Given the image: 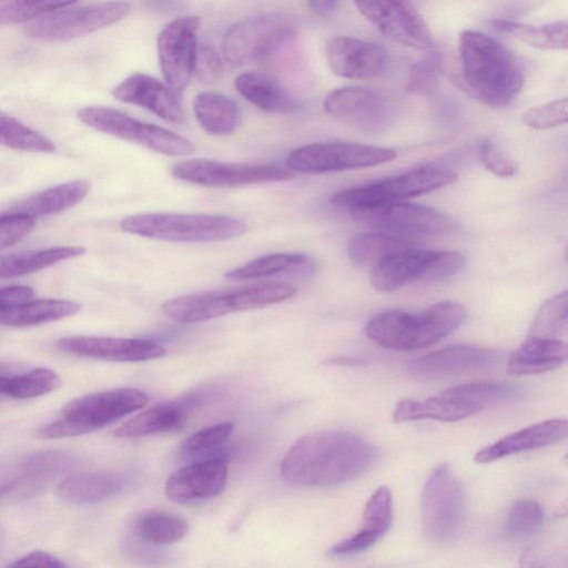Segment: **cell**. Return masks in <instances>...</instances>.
<instances>
[{
  "label": "cell",
  "mask_w": 568,
  "mask_h": 568,
  "mask_svg": "<svg viewBox=\"0 0 568 568\" xmlns=\"http://www.w3.org/2000/svg\"><path fill=\"white\" fill-rule=\"evenodd\" d=\"M376 456V448L356 434L318 430L303 435L290 447L280 473L294 486H334L364 473Z\"/></svg>",
  "instance_id": "1"
},
{
  "label": "cell",
  "mask_w": 568,
  "mask_h": 568,
  "mask_svg": "<svg viewBox=\"0 0 568 568\" xmlns=\"http://www.w3.org/2000/svg\"><path fill=\"white\" fill-rule=\"evenodd\" d=\"M459 87L490 108H505L523 90L525 73L520 61L496 38L476 30L459 36Z\"/></svg>",
  "instance_id": "2"
},
{
  "label": "cell",
  "mask_w": 568,
  "mask_h": 568,
  "mask_svg": "<svg viewBox=\"0 0 568 568\" xmlns=\"http://www.w3.org/2000/svg\"><path fill=\"white\" fill-rule=\"evenodd\" d=\"M466 316L462 304L443 301L417 313L402 310L379 313L367 322L365 333L383 347L414 351L446 337L465 322Z\"/></svg>",
  "instance_id": "3"
},
{
  "label": "cell",
  "mask_w": 568,
  "mask_h": 568,
  "mask_svg": "<svg viewBox=\"0 0 568 568\" xmlns=\"http://www.w3.org/2000/svg\"><path fill=\"white\" fill-rule=\"evenodd\" d=\"M295 293V286L287 282H257L185 294L164 302L161 308L178 323L194 324L277 304Z\"/></svg>",
  "instance_id": "4"
},
{
  "label": "cell",
  "mask_w": 568,
  "mask_h": 568,
  "mask_svg": "<svg viewBox=\"0 0 568 568\" xmlns=\"http://www.w3.org/2000/svg\"><path fill=\"white\" fill-rule=\"evenodd\" d=\"M148 399L143 390L134 387L80 396L63 406L60 418L40 426L37 437L60 439L91 433L143 408Z\"/></svg>",
  "instance_id": "5"
},
{
  "label": "cell",
  "mask_w": 568,
  "mask_h": 568,
  "mask_svg": "<svg viewBox=\"0 0 568 568\" xmlns=\"http://www.w3.org/2000/svg\"><path fill=\"white\" fill-rule=\"evenodd\" d=\"M122 231L166 242L201 243L241 236L247 225L220 214L140 213L123 219Z\"/></svg>",
  "instance_id": "6"
},
{
  "label": "cell",
  "mask_w": 568,
  "mask_h": 568,
  "mask_svg": "<svg viewBox=\"0 0 568 568\" xmlns=\"http://www.w3.org/2000/svg\"><path fill=\"white\" fill-rule=\"evenodd\" d=\"M298 28L295 16L266 12L240 20L227 28L222 52L227 62L244 65L261 61L294 37Z\"/></svg>",
  "instance_id": "7"
},
{
  "label": "cell",
  "mask_w": 568,
  "mask_h": 568,
  "mask_svg": "<svg viewBox=\"0 0 568 568\" xmlns=\"http://www.w3.org/2000/svg\"><path fill=\"white\" fill-rule=\"evenodd\" d=\"M456 251H429L418 247L393 254L374 265L369 280L373 287L389 293L414 282H438L453 277L465 265Z\"/></svg>",
  "instance_id": "8"
},
{
  "label": "cell",
  "mask_w": 568,
  "mask_h": 568,
  "mask_svg": "<svg viewBox=\"0 0 568 568\" xmlns=\"http://www.w3.org/2000/svg\"><path fill=\"white\" fill-rule=\"evenodd\" d=\"M422 524L427 537L437 544L453 541L464 519V491L448 464L433 469L420 496Z\"/></svg>",
  "instance_id": "9"
},
{
  "label": "cell",
  "mask_w": 568,
  "mask_h": 568,
  "mask_svg": "<svg viewBox=\"0 0 568 568\" xmlns=\"http://www.w3.org/2000/svg\"><path fill=\"white\" fill-rule=\"evenodd\" d=\"M85 125L136 143L156 153L170 156L189 155L195 145L185 136L165 128L139 121L111 108L87 106L77 113Z\"/></svg>",
  "instance_id": "10"
},
{
  "label": "cell",
  "mask_w": 568,
  "mask_h": 568,
  "mask_svg": "<svg viewBox=\"0 0 568 568\" xmlns=\"http://www.w3.org/2000/svg\"><path fill=\"white\" fill-rule=\"evenodd\" d=\"M357 223L376 231H384L420 240L450 233L455 222L443 212L405 201H393L348 210Z\"/></svg>",
  "instance_id": "11"
},
{
  "label": "cell",
  "mask_w": 568,
  "mask_h": 568,
  "mask_svg": "<svg viewBox=\"0 0 568 568\" xmlns=\"http://www.w3.org/2000/svg\"><path fill=\"white\" fill-rule=\"evenodd\" d=\"M456 180L457 174L452 170L424 166L383 181L339 191L331 197V203L349 210L403 201L445 187Z\"/></svg>",
  "instance_id": "12"
},
{
  "label": "cell",
  "mask_w": 568,
  "mask_h": 568,
  "mask_svg": "<svg viewBox=\"0 0 568 568\" xmlns=\"http://www.w3.org/2000/svg\"><path fill=\"white\" fill-rule=\"evenodd\" d=\"M131 6L125 0L93 2L44 14L31 21L24 33L40 41H67L111 26L125 18Z\"/></svg>",
  "instance_id": "13"
},
{
  "label": "cell",
  "mask_w": 568,
  "mask_h": 568,
  "mask_svg": "<svg viewBox=\"0 0 568 568\" xmlns=\"http://www.w3.org/2000/svg\"><path fill=\"white\" fill-rule=\"evenodd\" d=\"M396 156L397 153L388 148L349 142H317L293 150L286 158V166L298 173H328L376 166Z\"/></svg>",
  "instance_id": "14"
},
{
  "label": "cell",
  "mask_w": 568,
  "mask_h": 568,
  "mask_svg": "<svg viewBox=\"0 0 568 568\" xmlns=\"http://www.w3.org/2000/svg\"><path fill=\"white\" fill-rule=\"evenodd\" d=\"M170 171L178 180L207 187H236L294 176L291 170L276 164L226 163L209 159L179 161Z\"/></svg>",
  "instance_id": "15"
},
{
  "label": "cell",
  "mask_w": 568,
  "mask_h": 568,
  "mask_svg": "<svg viewBox=\"0 0 568 568\" xmlns=\"http://www.w3.org/2000/svg\"><path fill=\"white\" fill-rule=\"evenodd\" d=\"M359 13L383 36L418 50L435 49L433 34L408 0H352Z\"/></svg>",
  "instance_id": "16"
},
{
  "label": "cell",
  "mask_w": 568,
  "mask_h": 568,
  "mask_svg": "<svg viewBox=\"0 0 568 568\" xmlns=\"http://www.w3.org/2000/svg\"><path fill=\"white\" fill-rule=\"evenodd\" d=\"M77 463L73 455L61 450H41L19 457L2 471L1 497L13 501L32 497Z\"/></svg>",
  "instance_id": "17"
},
{
  "label": "cell",
  "mask_w": 568,
  "mask_h": 568,
  "mask_svg": "<svg viewBox=\"0 0 568 568\" xmlns=\"http://www.w3.org/2000/svg\"><path fill=\"white\" fill-rule=\"evenodd\" d=\"M200 19L179 17L170 21L158 37V57L165 80L178 93L189 84L195 69Z\"/></svg>",
  "instance_id": "18"
},
{
  "label": "cell",
  "mask_w": 568,
  "mask_h": 568,
  "mask_svg": "<svg viewBox=\"0 0 568 568\" xmlns=\"http://www.w3.org/2000/svg\"><path fill=\"white\" fill-rule=\"evenodd\" d=\"M325 112L367 132L385 130L393 120V109L376 91L363 87H343L324 99Z\"/></svg>",
  "instance_id": "19"
},
{
  "label": "cell",
  "mask_w": 568,
  "mask_h": 568,
  "mask_svg": "<svg viewBox=\"0 0 568 568\" xmlns=\"http://www.w3.org/2000/svg\"><path fill=\"white\" fill-rule=\"evenodd\" d=\"M227 466V457L223 454L187 464L168 477L165 495L176 504H193L214 498L225 487Z\"/></svg>",
  "instance_id": "20"
},
{
  "label": "cell",
  "mask_w": 568,
  "mask_h": 568,
  "mask_svg": "<svg viewBox=\"0 0 568 568\" xmlns=\"http://www.w3.org/2000/svg\"><path fill=\"white\" fill-rule=\"evenodd\" d=\"M331 71L349 80H369L385 72L388 55L378 43L352 37H334L325 47Z\"/></svg>",
  "instance_id": "21"
},
{
  "label": "cell",
  "mask_w": 568,
  "mask_h": 568,
  "mask_svg": "<svg viewBox=\"0 0 568 568\" xmlns=\"http://www.w3.org/2000/svg\"><path fill=\"white\" fill-rule=\"evenodd\" d=\"M57 346L68 354L110 362H145L166 353L154 341L126 337L67 336L60 338Z\"/></svg>",
  "instance_id": "22"
},
{
  "label": "cell",
  "mask_w": 568,
  "mask_h": 568,
  "mask_svg": "<svg viewBox=\"0 0 568 568\" xmlns=\"http://www.w3.org/2000/svg\"><path fill=\"white\" fill-rule=\"evenodd\" d=\"M498 361L497 353L490 348L456 344L412 359L407 369L414 376L434 378L489 368Z\"/></svg>",
  "instance_id": "23"
},
{
  "label": "cell",
  "mask_w": 568,
  "mask_h": 568,
  "mask_svg": "<svg viewBox=\"0 0 568 568\" xmlns=\"http://www.w3.org/2000/svg\"><path fill=\"white\" fill-rule=\"evenodd\" d=\"M207 399V392H196L176 400L159 403L124 422L114 435L121 439H134L174 432Z\"/></svg>",
  "instance_id": "24"
},
{
  "label": "cell",
  "mask_w": 568,
  "mask_h": 568,
  "mask_svg": "<svg viewBox=\"0 0 568 568\" xmlns=\"http://www.w3.org/2000/svg\"><path fill=\"white\" fill-rule=\"evenodd\" d=\"M112 95L119 101L144 108L169 122L182 123L185 120L179 93L151 75L131 74L112 90Z\"/></svg>",
  "instance_id": "25"
},
{
  "label": "cell",
  "mask_w": 568,
  "mask_h": 568,
  "mask_svg": "<svg viewBox=\"0 0 568 568\" xmlns=\"http://www.w3.org/2000/svg\"><path fill=\"white\" fill-rule=\"evenodd\" d=\"M567 437L568 418L547 419L504 436L478 450L474 459L476 463L487 464L515 454L544 448Z\"/></svg>",
  "instance_id": "26"
},
{
  "label": "cell",
  "mask_w": 568,
  "mask_h": 568,
  "mask_svg": "<svg viewBox=\"0 0 568 568\" xmlns=\"http://www.w3.org/2000/svg\"><path fill=\"white\" fill-rule=\"evenodd\" d=\"M393 520V496L387 486L378 487L367 500L361 528L351 537L329 548L332 557L348 556L365 551L381 540Z\"/></svg>",
  "instance_id": "27"
},
{
  "label": "cell",
  "mask_w": 568,
  "mask_h": 568,
  "mask_svg": "<svg viewBox=\"0 0 568 568\" xmlns=\"http://www.w3.org/2000/svg\"><path fill=\"white\" fill-rule=\"evenodd\" d=\"M567 363V342L532 335L511 353L506 369L510 375L525 376L550 372Z\"/></svg>",
  "instance_id": "28"
},
{
  "label": "cell",
  "mask_w": 568,
  "mask_h": 568,
  "mask_svg": "<svg viewBox=\"0 0 568 568\" xmlns=\"http://www.w3.org/2000/svg\"><path fill=\"white\" fill-rule=\"evenodd\" d=\"M484 408V405L442 393L424 400L403 399L398 402L393 412V420L395 423L418 419L457 422L476 415Z\"/></svg>",
  "instance_id": "29"
},
{
  "label": "cell",
  "mask_w": 568,
  "mask_h": 568,
  "mask_svg": "<svg viewBox=\"0 0 568 568\" xmlns=\"http://www.w3.org/2000/svg\"><path fill=\"white\" fill-rule=\"evenodd\" d=\"M126 479L113 471L73 474L58 486V496L72 505H93L123 490Z\"/></svg>",
  "instance_id": "30"
},
{
  "label": "cell",
  "mask_w": 568,
  "mask_h": 568,
  "mask_svg": "<svg viewBox=\"0 0 568 568\" xmlns=\"http://www.w3.org/2000/svg\"><path fill=\"white\" fill-rule=\"evenodd\" d=\"M237 92L256 108L270 113H288L298 109V102L272 75L248 71L235 79Z\"/></svg>",
  "instance_id": "31"
},
{
  "label": "cell",
  "mask_w": 568,
  "mask_h": 568,
  "mask_svg": "<svg viewBox=\"0 0 568 568\" xmlns=\"http://www.w3.org/2000/svg\"><path fill=\"white\" fill-rule=\"evenodd\" d=\"M89 191L88 180H73L30 195L11 205L8 211L21 212L34 217L58 214L80 203Z\"/></svg>",
  "instance_id": "32"
},
{
  "label": "cell",
  "mask_w": 568,
  "mask_h": 568,
  "mask_svg": "<svg viewBox=\"0 0 568 568\" xmlns=\"http://www.w3.org/2000/svg\"><path fill=\"white\" fill-rule=\"evenodd\" d=\"M419 243L418 239L373 230L352 237L347 254L356 266L373 267L393 254L418 247Z\"/></svg>",
  "instance_id": "33"
},
{
  "label": "cell",
  "mask_w": 568,
  "mask_h": 568,
  "mask_svg": "<svg viewBox=\"0 0 568 568\" xmlns=\"http://www.w3.org/2000/svg\"><path fill=\"white\" fill-rule=\"evenodd\" d=\"M316 272L314 260L304 253H273L260 256L244 265L227 271L231 281L256 280L277 274L311 276Z\"/></svg>",
  "instance_id": "34"
},
{
  "label": "cell",
  "mask_w": 568,
  "mask_h": 568,
  "mask_svg": "<svg viewBox=\"0 0 568 568\" xmlns=\"http://www.w3.org/2000/svg\"><path fill=\"white\" fill-rule=\"evenodd\" d=\"M80 310L81 305L73 301L36 298L20 305L0 308V322L8 327H29L70 317Z\"/></svg>",
  "instance_id": "35"
},
{
  "label": "cell",
  "mask_w": 568,
  "mask_h": 568,
  "mask_svg": "<svg viewBox=\"0 0 568 568\" xmlns=\"http://www.w3.org/2000/svg\"><path fill=\"white\" fill-rule=\"evenodd\" d=\"M193 109L201 128L212 135H229L242 121L237 103L222 93H199L193 100Z\"/></svg>",
  "instance_id": "36"
},
{
  "label": "cell",
  "mask_w": 568,
  "mask_h": 568,
  "mask_svg": "<svg viewBox=\"0 0 568 568\" xmlns=\"http://www.w3.org/2000/svg\"><path fill=\"white\" fill-rule=\"evenodd\" d=\"M85 248L78 245L53 246L2 255L0 277L12 278L50 267L62 261L82 255Z\"/></svg>",
  "instance_id": "37"
},
{
  "label": "cell",
  "mask_w": 568,
  "mask_h": 568,
  "mask_svg": "<svg viewBox=\"0 0 568 568\" xmlns=\"http://www.w3.org/2000/svg\"><path fill=\"white\" fill-rule=\"evenodd\" d=\"M493 24L530 47L542 50H568V19L541 24L495 20Z\"/></svg>",
  "instance_id": "38"
},
{
  "label": "cell",
  "mask_w": 568,
  "mask_h": 568,
  "mask_svg": "<svg viewBox=\"0 0 568 568\" xmlns=\"http://www.w3.org/2000/svg\"><path fill=\"white\" fill-rule=\"evenodd\" d=\"M135 536L151 545H171L183 539L187 531V521L173 513L145 510L133 521Z\"/></svg>",
  "instance_id": "39"
},
{
  "label": "cell",
  "mask_w": 568,
  "mask_h": 568,
  "mask_svg": "<svg viewBox=\"0 0 568 568\" xmlns=\"http://www.w3.org/2000/svg\"><path fill=\"white\" fill-rule=\"evenodd\" d=\"M61 386L59 375L47 367L32 368L23 374L1 375V393L14 399H29L54 392Z\"/></svg>",
  "instance_id": "40"
},
{
  "label": "cell",
  "mask_w": 568,
  "mask_h": 568,
  "mask_svg": "<svg viewBox=\"0 0 568 568\" xmlns=\"http://www.w3.org/2000/svg\"><path fill=\"white\" fill-rule=\"evenodd\" d=\"M0 142L20 151L51 153L55 150V144L48 136L4 112L0 114Z\"/></svg>",
  "instance_id": "41"
},
{
  "label": "cell",
  "mask_w": 568,
  "mask_h": 568,
  "mask_svg": "<svg viewBox=\"0 0 568 568\" xmlns=\"http://www.w3.org/2000/svg\"><path fill=\"white\" fill-rule=\"evenodd\" d=\"M233 430L234 425L231 422H222L204 427L182 442L180 454L184 458H206L217 455Z\"/></svg>",
  "instance_id": "42"
},
{
  "label": "cell",
  "mask_w": 568,
  "mask_h": 568,
  "mask_svg": "<svg viewBox=\"0 0 568 568\" xmlns=\"http://www.w3.org/2000/svg\"><path fill=\"white\" fill-rule=\"evenodd\" d=\"M443 393L486 406L487 403L514 400L523 392L508 383L486 381L456 385Z\"/></svg>",
  "instance_id": "43"
},
{
  "label": "cell",
  "mask_w": 568,
  "mask_h": 568,
  "mask_svg": "<svg viewBox=\"0 0 568 568\" xmlns=\"http://www.w3.org/2000/svg\"><path fill=\"white\" fill-rule=\"evenodd\" d=\"M77 0H0V23L11 26L51 13Z\"/></svg>",
  "instance_id": "44"
},
{
  "label": "cell",
  "mask_w": 568,
  "mask_h": 568,
  "mask_svg": "<svg viewBox=\"0 0 568 568\" xmlns=\"http://www.w3.org/2000/svg\"><path fill=\"white\" fill-rule=\"evenodd\" d=\"M568 327V290L548 298L537 311L531 334L551 336Z\"/></svg>",
  "instance_id": "45"
},
{
  "label": "cell",
  "mask_w": 568,
  "mask_h": 568,
  "mask_svg": "<svg viewBox=\"0 0 568 568\" xmlns=\"http://www.w3.org/2000/svg\"><path fill=\"white\" fill-rule=\"evenodd\" d=\"M542 509L532 499H520L511 507L505 530L513 537H525L536 532L542 524Z\"/></svg>",
  "instance_id": "46"
},
{
  "label": "cell",
  "mask_w": 568,
  "mask_h": 568,
  "mask_svg": "<svg viewBox=\"0 0 568 568\" xmlns=\"http://www.w3.org/2000/svg\"><path fill=\"white\" fill-rule=\"evenodd\" d=\"M523 122L532 129L547 130L568 124V97L528 109Z\"/></svg>",
  "instance_id": "47"
},
{
  "label": "cell",
  "mask_w": 568,
  "mask_h": 568,
  "mask_svg": "<svg viewBox=\"0 0 568 568\" xmlns=\"http://www.w3.org/2000/svg\"><path fill=\"white\" fill-rule=\"evenodd\" d=\"M442 71V60L434 49L428 54L414 63L408 72L406 88L418 94L430 92L437 84Z\"/></svg>",
  "instance_id": "48"
},
{
  "label": "cell",
  "mask_w": 568,
  "mask_h": 568,
  "mask_svg": "<svg viewBox=\"0 0 568 568\" xmlns=\"http://www.w3.org/2000/svg\"><path fill=\"white\" fill-rule=\"evenodd\" d=\"M36 226V217L21 212L6 211L0 220V250L3 251L29 235Z\"/></svg>",
  "instance_id": "49"
},
{
  "label": "cell",
  "mask_w": 568,
  "mask_h": 568,
  "mask_svg": "<svg viewBox=\"0 0 568 568\" xmlns=\"http://www.w3.org/2000/svg\"><path fill=\"white\" fill-rule=\"evenodd\" d=\"M478 154L481 164L493 174L499 178L515 175L517 171L515 161L490 140L486 139L480 142Z\"/></svg>",
  "instance_id": "50"
},
{
  "label": "cell",
  "mask_w": 568,
  "mask_h": 568,
  "mask_svg": "<svg viewBox=\"0 0 568 568\" xmlns=\"http://www.w3.org/2000/svg\"><path fill=\"white\" fill-rule=\"evenodd\" d=\"M194 72L197 79L205 83H212L221 77L222 61L213 48H199Z\"/></svg>",
  "instance_id": "51"
},
{
  "label": "cell",
  "mask_w": 568,
  "mask_h": 568,
  "mask_svg": "<svg viewBox=\"0 0 568 568\" xmlns=\"http://www.w3.org/2000/svg\"><path fill=\"white\" fill-rule=\"evenodd\" d=\"M10 567H50V568H63L68 565L58 558L57 556L42 551V550H33L30 551L14 561L9 564Z\"/></svg>",
  "instance_id": "52"
},
{
  "label": "cell",
  "mask_w": 568,
  "mask_h": 568,
  "mask_svg": "<svg viewBox=\"0 0 568 568\" xmlns=\"http://www.w3.org/2000/svg\"><path fill=\"white\" fill-rule=\"evenodd\" d=\"M34 292L24 285L3 287L0 291V308L23 304L32 298Z\"/></svg>",
  "instance_id": "53"
},
{
  "label": "cell",
  "mask_w": 568,
  "mask_h": 568,
  "mask_svg": "<svg viewBox=\"0 0 568 568\" xmlns=\"http://www.w3.org/2000/svg\"><path fill=\"white\" fill-rule=\"evenodd\" d=\"M142 2L146 9L160 13L175 12L184 7V0H142Z\"/></svg>",
  "instance_id": "54"
},
{
  "label": "cell",
  "mask_w": 568,
  "mask_h": 568,
  "mask_svg": "<svg viewBox=\"0 0 568 568\" xmlns=\"http://www.w3.org/2000/svg\"><path fill=\"white\" fill-rule=\"evenodd\" d=\"M310 10L321 17L331 16L338 7L339 0H305Z\"/></svg>",
  "instance_id": "55"
},
{
  "label": "cell",
  "mask_w": 568,
  "mask_h": 568,
  "mask_svg": "<svg viewBox=\"0 0 568 568\" xmlns=\"http://www.w3.org/2000/svg\"><path fill=\"white\" fill-rule=\"evenodd\" d=\"M331 363L333 364H339V365H361L364 363V361L358 358H349V357H337L334 359H331Z\"/></svg>",
  "instance_id": "56"
},
{
  "label": "cell",
  "mask_w": 568,
  "mask_h": 568,
  "mask_svg": "<svg viewBox=\"0 0 568 568\" xmlns=\"http://www.w3.org/2000/svg\"><path fill=\"white\" fill-rule=\"evenodd\" d=\"M568 516V497L560 503L556 510H555V517L557 518H564Z\"/></svg>",
  "instance_id": "57"
},
{
  "label": "cell",
  "mask_w": 568,
  "mask_h": 568,
  "mask_svg": "<svg viewBox=\"0 0 568 568\" xmlns=\"http://www.w3.org/2000/svg\"><path fill=\"white\" fill-rule=\"evenodd\" d=\"M565 258L568 262V246H567V250H566V253H565Z\"/></svg>",
  "instance_id": "58"
},
{
  "label": "cell",
  "mask_w": 568,
  "mask_h": 568,
  "mask_svg": "<svg viewBox=\"0 0 568 568\" xmlns=\"http://www.w3.org/2000/svg\"><path fill=\"white\" fill-rule=\"evenodd\" d=\"M567 460H568V455H567Z\"/></svg>",
  "instance_id": "59"
}]
</instances>
